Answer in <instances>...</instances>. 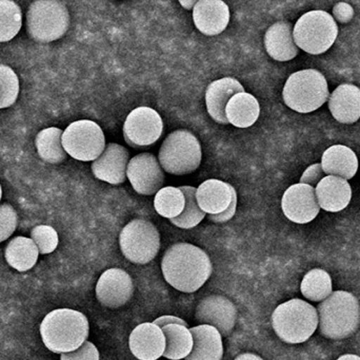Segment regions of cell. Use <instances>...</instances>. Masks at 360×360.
<instances>
[{
  "mask_svg": "<svg viewBox=\"0 0 360 360\" xmlns=\"http://www.w3.org/2000/svg\"><path fill=\"white\" fill-rule=\"evenodd\" d=\"M179 4L184 6L186 10H190V8H194V6H196L197 1H186V0H180Z\"/></svg>",
  "mask_w": 360,
  "mask_h": 360,
  "instance_id": "obj_43",
  "label": "cell"
},
{
  "mask_svg": "<svg viewBox=\"0 0 360 360\" xmlns=\"http://www.w3.org/2000/svg\"><path fill=\"white\" fill-rule=\"evenodd\" d=\"M321 334L329 340L350 337L360 325L359 299L349 292H332L317 308Z\"/></svg>",
  "mask_w": 360,
  "mask_h": 360,
  "instance_id": "obj_3",
  "label": "cell"
},
{
  "mask_svg": "<svg viewBox=\"0 0 360 360\" xmlns=\"http://www.w3.org/2000/svg\"><path fill=\"white\" fill-rule=\"evenodd\" d=\"M338 360H360V357L354 354H346L342 355Z\"/></svg>",
  "mask_w": 360,
  "mask_h": 360,
  "instance_id": "obj_44",
  "label": "cell"
},
{
  "mask_svg": "<svg viewBox=\"0 0 360 360\" xmlns=\"http://www.w3.org/2000/svg\"><path fill=\"white\" fill-rule=\"evenodd\" d=\"M281 209L290 221L297 224L313 221L321 211L315 188L302 183L294 184L285 190Z\"/></svg>",
  "mask_w": 360,
  "mask_h": 360,
  "instance_id": "obj_13",
  "label": "cell"
},
{
  "mask_svg": "<svg viewBox=\"0 0 360 360\" xmlns=\"http://www.w3.org/2000/svg\"><path fill=\"white\" fill-rule=\"evenodd\" d=\"M321 167L326 175H335L342 179H352L359 169V160L351 148L344 145H334L323 152Z\"/></svg>",
  "mask_w": 360,
  "mask_h": 360,
  "instance_id": "obj_25",
  "label": "cell"
},
{
  "mask_svg": "<svg viewBox=\"0 0 360 360\" xmlns=\"http://www.w3.org/2000/svg\"><path fill=\"white\" fill-rule=\"evenodd\" d=\"M236 207L237 194L235 192L234 196H233L232 202H231L230 206H229L226 211L219 213V215H209L207 218L214 223H224V222H228L229 220L234 217L235 213H236Z\"/></svg>",
  "mask_w": 360,
  "mask_h": 360,
  "instance_id": "obj_40",
  "label": "cell"
},
{
  "mask_svg": "<svg viewBox=\"0 0 360 360\" xmlns=\"http://www.w3.org/2000/svg\"><path fill=\"white\" fill-rule=\"evenodd\" d=\"M22 25L21 8L13 0H0V42H10Z\"/></svg>",
  "mask_w": 360,
  "mask_h": 360,
  "instance_id": "obj_32",
  "label": "cell"
},
{
  "mask_svg": "<svg viewBox=\"0 0 360 360\" xmlns=\"http://www.w3.org/2000/svg\"><path fill=\"white\" fill-rule=\"evenodd\" d=\"M153 323H155L156 325L162 328H162L169 325H184V327H188L186 321H182V319H180L179 317L171 316V315L160 317V318L155 319V321H153Z\"/></svg>",
  "mask_w": 360,
  "mask_h": 360,
  "instance_id": "obj_41",
  "label": "cell"
},
{
  "mask_svg": "<svg viewBox=\"0 0 360 360\" xmlns=\"http://www.w3.org/2000/svg\"><path fill=\"white\" fill-rule=\"evenodd\" d=\"M293 25L288 21L273 23L264 35V46L266 52L275 61H288L298 55L293 36Z\"/></svg>",
  "mask_w": 360,
  "mask_h": 360,
  "instance_id": "obj_22",
  "label": "cell"
},
{
  "mask_svg": "<svg viewBox=\"0 0 360 360\" xmlns=\"http://www.w3.org/2000/svg\"><path fill=\"white\" fill-rule=\"evenodd\" d=\"M120 247L124 257L135 264H147L158 256L160 235L153 223L135 219L122 228Z\"/></svg>",
  "mask_w": 360,
  "mask_h": 360,
  "instance_id": "obj_9",
  "label": "cell"
},
{
  "mask_svg": "<svg viewBox=\"0 0 360 360\" xmlns=\"http://www.w3.org/2000/svg\"><path fill=\"white\" fill-rule=\"evenodd\" d=\"M89 331L86 315L71 309L52 311L40 325L44 346L56 354L77 350L88 340Z\"/></svg>",
  "mask_w": 360,
  "mask_h": 360,
  "instance_id": "obj_2",
  "label": "cell"
},
{
  "mask_svg": "<svg viewBox=\"0 0 360 360\" xmlns=\"http://www.w3.org/2000/svg\"><path fill=\"white\" fill-rule=\"evenodd\" d=\"M61 139L65 152L82 162H94L105 148V133L93 120H80L71 123L63 131Z\"/></svg>",
  "mask_w": 360,
  "mask_h": 360,
  "instance_id": "obj_10",
  "label": "cell"
},
{
  "mask_svg": "<svg viewBox=\"0 0 360 360\" xmlns=\"http://www.w3.org/2000/svg\"><path fill=\"white\" fill-rule=\"evenodd\" d=\"M300 291L311 302H323L332 294V279L329 273L321 268L307 273L302 279Z\"/></svg>",
  "mask_w": 360,
  "mask_h": 360,
  "instance_id": "obj_30",
  "label": "cell"
},
{
  "mask_svg": "<svg viewBox=\"0 0 360 360\" xmlns=\"http://www.w3.org/2000/svg\"><path fill=\"white\" fill-rule=\"evenodd\" d=\"M329 86L321 72L306 69L291 74L283 87V101L290 109L310 113L329 99Z\"/></svg>",
  "mask_w": 360,
  "mask_h": 360,
  "instance_id": "obj_5",
  "label": "cell"
},
{
  "mask_svg": "<svg viewBox=\"0 0 360 360\" xmlns=\"http://www.w3.org/2000/svg\"><path fill=\"white\" fill-rule=\"evenodd\" d=\"M17 213L12 205H0V242L12 236L17 228Z\"/></svg>",
  "mask_w": 360,
  "mask_h": 360,
  "instance_id": "obj_36",
  "label": "cell"
},
{
  "mask_svg": "<svg viewBox=\"0 0 360 360\" xmlns=\"http://www.w3.org/2000/svg\"><path fill=\"white\" fill-rule=\"evenodd\" d=\"M235 192V188L226 182L207 180L196 190L197 204L207 215H219L229 209Z\"/></svg>",
  "mask_w": 360,
  "mask_h": 360,
  "instance_id": "obj_20",
  "label": "cell"
},
{
  "mask_svg": "<svg viewBox=\"0 0 360 360\" xmlns=\"http://www.w3.org/2000/svg\"><path fill=\"white\" fill-rule=\"evenodd\" d=\"M60 360H99V352L92 342L86 340L77 350L61 354Z\"/></svg>",
  "mask_w": 360,
  "mask_h": 360,
  "instance_id": "obj_37",
  "label": "cell"
},
{
  "mask_svg": "<svg viewBox=\"0 0 360 360\" xmlns=\"http://www.w3.org/2000/svg\"><path fill=\"white\" fill-rule=\"evenodd\" d=\"M293 36L298 49L319 55L333 46L338 36V25L326 11H310L298 19Z\"/></svg>",
  "mask_w": 360,
  "mask_h": 360,
  "instance_id": "obj_8",
  "label": "cell"
},
{
  "mask_svg": "<svg viewBox=\"0 0 360 360\" xmlns=\"http://www.w3.org/2000/svg\"><path fill=\"white\" fill-rule=\"evenodd\" d=\"M230 8L222 0H199L193 8L195 27L207 36L222 33L230 23Z\"/></svg>",
  "mask_w": 360,
  "mask_h": 360,
  "instance_id": "obj_18",
  "label": "cell"
},
{
  "mask_svg": "<svg viewBox=\"0 0 360 360\" xmlns=\"http://www.w3.org/2000/svg\"><path fill=\"white\" fill-rule=\"evenodd\" d=\"M179 188L184 192V198H186V206L179 217L171 219L170 222L173 225L182 228V230H191V228L198 225L205 219L207 213H203L197 204V188L193 187V186H181Z\"/></svg>",
  "mask_w": 360,
  "mask_h": 360,
  "instance_id": "obj_33",
  "label": "cell"
},
{
  "mask_svg": "<svg viewBox=\"0 0 360 360\" xmlns=\"http://www.w3.org/2000/svg\"><path fill=\"white\" fill-rule=\"evenodd\" d=\"M18 94V76L12 68L0 65V109L11 107Z\"/></svg>",
  "mask_w": 360,
  "mask_h": 360,
  "instance_id": "obj_34",
  "label": "cell"
},
{
  "mask_svg": "<svg viewBox=\"0 0 360 360\" xmlns=\"http://www.w3.org/2000/svg\"><path fill=\"white\" fill-rule=\"evenodd\" d=\"M200 143L186 129L173 131L162 143L158 161L162 169L174 175H184L198 168L201 162Z\"/></svg>",
  "mask_w": 360,
  "mask_h": 360,
  "instance_id": "obj_7",
  "label": "cell"
},
{
  "mask_svg": "<svg viewBox=\"0 0 360 360\" xmlns=\"http://www.w3.org/2000/svg\"><path fill=\"white\" fill-rule=\"evenodd\" d=\"M31 239L38 247V251L41 255L53 253L58 247V234L52 226H36L32 230Z\"/></svg>",
  "mask_w": 360,
  "mask_h": 360,
  "instance_id": "obj_35",
  "label": "cell"
},
{
  "mask_svg": "<svg viewBox=\"0 0 360 360\" xmlns=\"http://www.w3.org/2000/svg\"><path fill=\"white\" fill-rule=\"evenodd\" d=\"M128 164V150L120 144L110 143L92 163V173L101 181L120 185L126 181Z\"/></svg>",
  "mask_w": 360,
  "mask_h": 360,
  "instance_id": "obj_16",
  "label": "cell"
},
{
  "mask_svg": "<svg viewBox=\"0 0 360 360\" xmlns=\"http://www.w3.org/2000/svg\"><path fill=\"white\" fill-rule=\"evenodd\" d=\"M133 294L134 285L132 278L120 268L105 271L97 283V300L105 308H122L130 302Z\"/></svg>",
  "mask_w": 360,
  "mask_h": 360,
  "instance_id": "obj_14",
  "label": "cell"
},
{
  "mask_svg": "<svg viewBox=\"0 0 360 360\" xmlns=\"http://www.w3.org/2000/svg\"><path fill=\"white\" fill-rule=\"evenodd\" d=\"M240 92H245V88L235 78L224 77L212 82L205 91V105L210 116L218 124L228 125L226 105L232 97Z\"/></svg>",
  "mask_w": 360,
  "mask_h": 360,
  "instance_id": "obj_19",
  "label": "cell"
},
{
  "mask_svg": "<svg viewBox=\"0 0 360 360\" xmlns=\"http://www.w3.org/2000/svg\"><path fill=\"white\" fill-rule=\"evenodd\" d=\"M39 251L31 238L16 237L6 245L4 257L11 268L18 272L31 270L37 262Z\"/></svg>",
  "mask_w": 360,
  "mask_h": 360,
  "instance_id": "obj_27",
  "label": "cell"
},
{
  "mask_svg": "<svg viewBox=\"0 0 360 360\" xmlns=\"http://www.w3.org/2000/svg\"><path fill=\"white\" fill-rule=\"evenodd\" d=\"M193 349L186 360H221L224 345L221 334L212 325H200L191 328Z\"/></svg>",
  "mask_w": 360,
  "mask_h": 360,
  "instance_id": "obj_24",
  "label": "cell"
},
{
  "mask_svg": "<svg viewBox=\"0 0 360 360\" xmlns=\"http://www.w3.org/2000/svg\"><path fill=\"white\" fill-rule=\"evenodd\" d=\"M164 122L160 113L150 107H139L130 112L124 125L126 143L136 149L150 147L162 137Z\"/></svg>",
  "mask_w": 360,
  "mask_h": 360,
  "instance_id": "obj_11",
  "label": "cell"
},
{
  "mask_svg": "<svg viewBox=\"0 0 360 360\" xmlns=\"http://www.w3.org/2000/svg\"><path fill=\"white\" fill-rule=\"evenodd\" d=\"M127 178L135 192L143 196L158 194L166 180L160 161L149 152L137 154L129 161Z\"/></svg>",
  "mask_w": 360,
  "mask_h": 360,
  "instance_id": "obj_12",
  "label": "cell"
},
{
  "mask_svg": "<svg viewBox=\"0 0 360 360\" xmlns=\"http://www.w3.org/2000/svg\"><path fill=\"white\" fill-rule=\"evenodd\" d=\"M319 313L302 299H292L275 309L272 327L276 335L287 344L307 342L319 327Z\"/></svg>",
  "mask_w": 360,
  "mask_h": 360,
  "instance_id": "obj_4",
  "label": "cell"
},
{
  "mask_svg": "<svg viewBox=\"0 0 360 360\" xmlns=\"http://www.w3.org/2000/svg\"><path fill=\"white\" fill-rule=\"evenodd\" d=\"M162 271L169 285L182 293L198 291L213 272L209 255L190 243H175L162 260Z\"/></svg>",
  "mask_w": 360,
  "mask_h": 360,
  "instance_id": "obj_1",
  "label": "cell"
},
{
  "mask_svg": "<svg viewBox=\"0 0 360 360\" xmlns=\"http://www.w3.org/2000/svg\"><path fill=\"white\" fill-rule=\"evenodd\" d=\"M63 131L55 127L44 129L38 132L35 143L38 154L44 162L59 164L67 158V152L63 146Z\"/></svg>",
  "mask_w": 360,
  "mask_h": 360,
  "instance_id": "obj_29",
  "label": "cell"
},
{
  "mask_svg": "<svg viewBox=\"0 0 360 360\" xmlns=\"http://www.w3.org/2000/svg\"><path fill=\"white\" fill-rule=\"evenodd\" d=\"M234 360H264L258 355L253 354V353H243V354L238 355Z\"/></svg>",
  "mask_w": 360,
  "mask_h": 360,
  "instance_id": "obj_42",
  "label": "cell"
},
{
  "mask_svg": "<svg viewBox=\"0 0 360 360\" xmlns=\"http://www.w3.org/2000/svg\"><path fill=\"white\" fill-rule=\"evenodd\" d=\"M70 27L67 6L58 0H36L27 13V31L38 42H52L63 37Z\"/></svg>",
  "mask_w": 360,
  "mask_h": 360,
  "instance_id": "obj_6",
  "label": "cell"
},
{
  "mask_svg": "<svg viewBox=\"0 0 360 360\" xmlns=\"http://www.w3.org/2000/svg\"><path fill=\"white\" fill-rule=\"evenodd\" d=\"M1 197H2V190H1V185H0V201H1Z\"/></svg>",
  "mask_w": 360,
  "mask_h": 360,
  "instance_id": "obj_45",
  "label": "cell"
},
{
  "mask_svg": "<svg viewBox=\"0 0 360 360\" xmlns=\"http://www.w3.org/2000/svg\"><path fill=\"white\" fill-rule=\"evenodd\" d=\"M332 116L342 124H354L360 118V88L355 85L338 86L329 97Z\"/></svg>",
  "mask_w": 360,
  "mask_h": 360,
  "instance_id": "obj_23",
  "label": "cell"
},
{
  "mask_svg": "<svg viewBox=\"0 0 360 360\" xmlns=\"http://www.w3.org/2000/svg\"><path fill=\"white\" fill-rule=\"evenodd\" d=\"M259 114L260 106L257 99L245 91L232 97L226 108L229 124L237 128L253 126L259 118Z\"/></svg>",
  "mask_w": 360,
  "mask_h": 360,
  "instance_id": "obj_26",
  "label": "cell"
},
{
  "mask_svg": "<svg viewBox=\"0 0 360 360\" xmlns=\"http://www.w3.org/2000/svg\"><path fill=\"white\" fill-rule=\"evenodd\" d=\"M166 336V351L164 357L170 360L186 359L192 352L193 336L188 327L169 325L162 328Z\"/></svg>",
  "mask_w": 360,
  "mask_h": 360,
  "instance_id": "obj_28",
  "label": "cell"
},
{
  "mask_svg": "<svg viewBox=\"0 0 360 360\" xmlns=\"http://www.w3.org/2000/svg\"><path fill=\"white\" fill-rule=\"evenodd\" d=\"M195 317L202 325L217 329L221 336H229L236 323V306L224 296H209L199 302Z\"/></svg>",
  "mask_w": 360,
  "mask_h": 360,
  "instance_id": "obj_15",
  "label": "cell"
},
{
  "mask_svg": "<svg viewBox=\"0 0 360 360\" xmlns=\"http://www.w3.org/2000/svg\"><path fill=\"white\" fill-rule=\"evenodd\" d=\"M184 206H186V198L179 187L168 186V187L162 188L155 194V199H154L155 211L167 219L171 220L179 217L184 211Z\"/></svg>",
  "mask_w": 360,
  "mask_h": 360,
  "instance_id": "obj_31",
  "label": "cell"
},
{
  "mask_svg": "<svg viewBox=\"0 0 360 360\" xmlns=\"http://www.w3.org/2000/svg\"><path fill=\"white\" fill-rule=\"evenodd\" d=\"M325 177L326 173L323 171V167H321V163H317V164L311 165L304 170L302 178H300V183L307 184V185H310L315 188L317 184Z\"/></svg>",
  "mask_w": 360,
  "mask_h": 360,
  "instance_id": "obj_38",
  "label": "cell"
},
{
  "mask_svg": "<svg viewBox=\"0 0 360 360\" xmlns=\"http://www.w3.org/2000/svg\"><path fill=\"white\" fill-rule=\"evenodd\" d=\"M317 202L323 211L338 213L346 209L352 198V190L347 180L327 175L315 187Z\"/></svg>",
  "mask_w": 360,
  "mask_h": 360,
  "instance_id": "obj_21",
  "label": "cell"
},
{
  "mask_svg": "<svg viewBox=\"0 0 360 360\" xmlns=\"http://www.w3.org/2000/svg\"><path fill=\"white\" fill-rule=\"evenodd\" d=\"M129 347L137 359L158 360L166 351V336L155 323H141L131 333Z\"/></svg>",
  "mask_w": 360,
  "mask_h": 360,
  "instance_id": "obj_17",
  "label": "cell"
},
{
  "mask_svg": "<svg viewBox=\"0 0 360 360\" xmlns=\"http://www.w3.org/2000/svg\"><path fill=\"white\" fill-rule=\"evenodd\" d=\"M354 16V10L350 4L347 2H338L333 8L334 20L338 23H348Z\"/></svg>",
  "mask_w": 360,
  "mask_h": 360,
  "instance_id": "obj_39",
  "label": "cell"
}]
</instances>
